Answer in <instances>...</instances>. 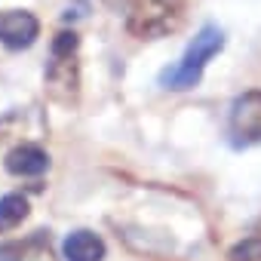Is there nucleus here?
<instances>
[{
    "mask_svg": "<svg viewBox=\"0 0 261 261\" xmlns=\"http://www.w3.org/2000/svg\"><path fill=\"white\" fill-rule=\"evenodd\" d=\"M65 258L68 261H105V240L92 230H74L65 237Z\"/></svg>",
    "mask_w": 261,
    "mask_h": 261,
    "instance_id": "obj_8",
    "label": "nucleus"
},
{
    "mask_svg": "<svg viewBox=\"0 0 261 261\" xmlns=\"http://www.w3.org/2000/svg\"><path fill=\"white\" fill-rule=\"evenodd\" d=\"M40 37V22L28 10H4L0 13V43L7 49H28Z\"/></svg>",
    "mask_w": 261,
    "mask_h": 261,
    "instance_id": "obj_4",
    "label": "nucleus"
},
{
    "mask_svg": "<svg viewBox=\"0 0 261 261\" xmlns=\"http://www.w3.org/2000/svg\"><path fill=\"white\" fill-rule=\"evenodd\" d=\"M7 172L10 175H19V178H37L49 169V154L37 145H19L7 154L4 160Z\"/></svg>",
    "mask_w": 261,
    "mask_h": 261,
    "instance_id": "obj_6",
    "label": "nucleus"
},
{
    "mask_svg": "<svg viewBox=\"0 0 261 261\" xmlns=\"http://www.w3.org/2000/svg\"><path fill=\"white\" fill-rule=\"evenodd\" d=\"M221 49H224V31H221L218 25H203V28L194 34V40L188 43L185 56H181L172 68H166V71L160 74V86L178 89V92L194 89V86L200 83L206 65H209Z\"/></svg>",
    "mask_w": 261,
    "mask_h": 261,
    "instance_id": "obj_2",
    "label": "nucleus"
},
{
    "mask_svg": "<svg viewBox=\"0 0 261 261\" xmlns=\"http://www.w3.org/2000/svg\"><path fill=\"white\" fill-rule=\"evenodd\" d=\"M227 126L237 142H261V89H249L230 105Z\"/></svg>",
    "mask_w": 261,
    "mask_h": 261,
    "instance_id": "obj_3",
    "label": "nucleus"
},
{
    "mask_svg": "<svg viewBox=\"0 0 261 261\" xmlns=\"http://www.w3.org/2000/svg\"><path fill=\"white\" fill-rule=\"evenodd\" d=\"M258 230H261V224H258Z\"/></svg>",
    "mask_w": 261,
    "mask_h": 261,
    "instance_id": "obj_11",
    "label": "nucleus"
},
{
    "mask_svg": "<svg viewBox=\"0 0 261 261\" xmlns=\"http://www.w3.org/2000/svg\"><path fill=\"white\" fill-rule=\"evenodd\" d=\"M28 200L22 194H7L0 200V230H13L28 218Z\"/></svg>",
    "mask_w": 261,
    "mask_h": 261,
    "instance_id": "obj_9",
    "label": "nucleus"
},
{
    "mask_svg": "<svg viewBox=\"0 0 261 261\" xmlns=\"http://www.w3.org/2000/svg\"><path fill=\"white\" fill-rule=\"evenodd\" d=\"M77 86H80V74H77V62H74V53L62 56V53H53V62L46 68V89L56 101L62 105H71L77 101Z\"/></svg>",
    "mask_w": 261,
    "mask_h": 261,
    "instance_id": "obj_5",
    "label": "nucleus"
},
{
    "mask_svg": "<svg viewBox=\"0 0 261 261\" xmlns=\"http://www.w3.org/2000/svg\"><path fill=\"white\" fill-rule=\"evenodd\" d=\"M227 261H261V237H246L237 246H230Z\"/></svg>",
    "mask_w": 261,
    "mask_h": 261,
    "instance_id": "obj_10",
    "label": "nucleus"
},
{
    "mask_svg": "<svg viewBox=\"0 0 261 261\" xmlns=\"http://www.w3.org/2000/svg\"><path fill=\"white\" fill-rule=\"evenodd\" d=\"M0 261H59L53 252V243L43 230H37L34 237L22 240V243H10L0 249Z\"/></svg>",
    "mask_w": 261,
    "mask_h": 261,
    "instance_id": "obj_7",
    "label": "nucleus"
},
{
    "mask_svg": "<svg viewBox=\"0 0 261 261\" xmlns=\"http://www.w3.org/2000/svg\"><path fill=\"white\" fill-rule=\"evenodd\" d=\"M105 4L123 16L129 34L142 40H154L169 34L185 13V0H105Z\"/></svg>",
    "mask_w": 261,
    "mask_h": 261,
    "instance_id": "obj_1",
    "label": "nucleus"
}]
</instances>
